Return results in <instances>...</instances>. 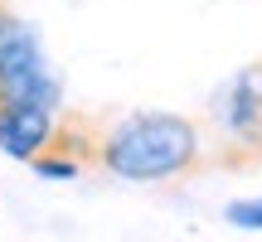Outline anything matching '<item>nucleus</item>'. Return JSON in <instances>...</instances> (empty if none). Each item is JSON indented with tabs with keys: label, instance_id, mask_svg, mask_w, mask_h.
<instances>
[{
	"label": "nucleus",
	"instance_id": "obj_5",
	"mask_svg": "<svg viewBox=\"0 0 262 242\" xmlns=\"http://www.w3.org/2000/svg\"><path fill=\"white\" fill-rule=\"evenodd\" d=\"M58 107H44V102H19V107H0V155L5 160H39L49 150L58 131Z\"/></svg>",
	"mask_w": 262,
	"mask_h": 242
},
{
	"label": "nucleus",
	"instance_id": "obj_1",
	"mask_svg": "<svg viewBox=\"0 0 262 242\" xmlns=\"http://www.w3.org/2000/svg\"><path fill=\"white\" fill-rule=\"evenodd\" d=\"M204 165V131L180 112H131L97 136V170L126 184H165Z\"/></svg>",
	"mask_w": 262,
	"mask_h": 242
},
{
	"label": "nucleus",
	"instance_id": "obj_6",
	"mask_svg": "<svg viewBox=\"0 0 262 242\" xmlns=\"http://www.w3.org/2000/svg\"><path fill=\"white\" fill-rule=\"evenodd\" d=\"M224 218H228L233 228L262 233V194H253V199H233V204H224Z\"/></svg>",
	"mask_w": 262,
	"mask_h": 242
},
{
	"label": "nucleus",
	"instance_id": "obj_2",
	"mask_svg": "<svg viewBox=\"0 0 262 242\" xmlns=\"http://www.w3.org/2000/svg\"><path fill=\"white\" fill-rule=\"evenodd\" d=\"M19 102H44L63 112V78L49 63L44 34L25 15L0 5V107Z\"/></svg>",
	"mask_w": 262,
	"mask_h": 242
},
{
	"label": "nucleus",
	"instance_id": "obj_7",
	"mask_svg": "<svg viewBox=\"0 0 262 242\" xmlns=\"http://www.w3.org/2000/svg\"><path fill=\"white\" fill-rule=\"evenodd\" d=\"M0 5H5V0H0Z\"/></svg>",
	"mask_w": 262,
	"mask_h": 242
},
{
	"label": "nucleus",
	"instance_id": "obj_3",
	"mask_svg": "<svg viewBox=\"0 0 262 242\" xmlns=\"http://www.w3.org/2000/svg\"><path fill=\"white\" fill-rule=\"evenodd\" d=\"M219 126L228 146L248 160H262V63H248L219 92Z\"/></svg>",
	"mask_w": 262,
	"mask_h": 242
},
{
	"label": "nucleus",
	"instance_id": "obj_4",
	"mask_svg": "<svg viewBox=\"0 0 262 242\" xmlns=\"http://www.w3.org/2000/svg\"><path fill=\"white\" fill-rule=\"evenodd\" d=\"M97 136L102 131L88 116H58V131L39 160H29L39 179H78L83 170H97Z\"/></svg>",
	"mask_w": 262,
	"mask_h": 242
}]
</instances>
